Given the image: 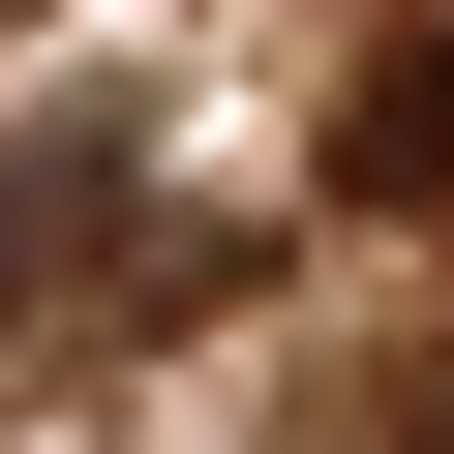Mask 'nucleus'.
I'll return each mask as SVG.
<instances>
[{
	"label": "nucleus",
	"instance_id": "3",
	"mask_svg": "<svg viewBox=\"0 0 454 454\" xmlns=\"http://www.w3.org/2000/svg\"><path fill=\"white\" fill-rule=\"evenodd\" d=\"M394 454H454V364H424V394H394Z\"/></svg>",
	"mask_w": 454,
	"mask_h": 454
},
{
	"label": "nucleus",
	"instance_id": "1",
	"mask_svg": "<svg viewBox=\"0 0 454 454\" xmlns=\"http://www.w3.org/2000/svg\"><path fill=\"white\" fill-rule=\"evenodd\" d=\"M333 212H454V0H394L333 91Z\"/></svg>",
	"mask_w": 454,
	"mask_h": 454
},
{
	"label": "nucleus",
	"instance_id": "2",
	"mask_svg": "<svg viewBox=\"0 0 454 454\" xmlns=\"http://www.w3.org/2000/svg\"><path fill=\"white\" fill-rule=\"evenodd\" d=\"M121 212V121H0V333H31V273H91Z\"/></svg>",
	"mask_w": 454,
	"mask_h": 454
}]
</instances>
